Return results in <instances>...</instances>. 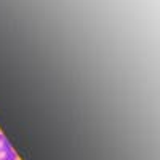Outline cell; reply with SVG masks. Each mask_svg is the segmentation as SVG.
Returning a JSON list of instances; mask_svg holds the SVG:
<instances>
[{
    "label": "cell",
    "mask_w": 160,
    "mask_h": 160,
    "mask_svg": "<svg viewBox=\"0 0 160 160\" xmlns=\"http://www.w3.org/2000/svg\"><path fill=\"white\" fill-rule=\"evenodd\" d=\"M15 152L13 151V146L10 144V141L7 139V136L3 135V133H0V154H11Z\"/></svg>",
    "instance_id": "6da1fadb"
},
{
    "label": "cell",
    "mask_w": 160,
    "mask_h": 160,
    "mask_svg": "<svg viewBox=\"0 0 160 160\" xmlns=\"http://www.w3.org/2000/svg\"><path fill=\"white\" fill-rule=\"evenodd\" d=\"M0 160H18V155L16 152H11V154H3L0 157Z\"/></svg>",
    "instance_id": "7a4b0ae2"
}]
</instances>
